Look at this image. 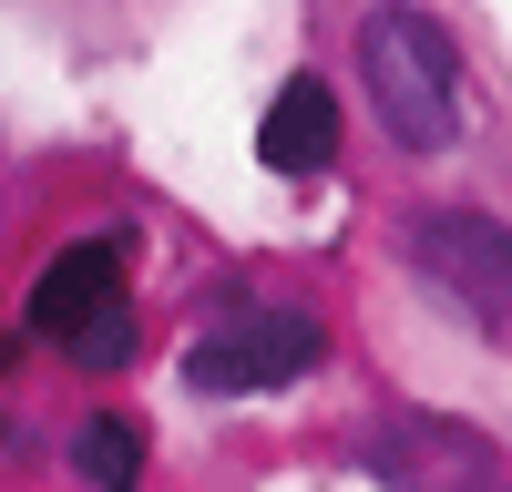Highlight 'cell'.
Segmentation results:
<instances>
[{"label":"cell","instance_id":"obj_1","mask_svg":"<svg viewBox=\"0 0 512 492\" xmlns=\"http://www.w3.org/2000/svg\"><path fill=\"white\" fill-rule=\"evenodd\" d=\"M359 82H369V103H379L400 154H441L461 134V52L431 11H400V0L369 11L359 21Z\"/></svg>","mask_w":512,"mask_h":492},{"label":"cell","instance_id":"obj_2","mask_svg":"<svg viewBox=\"0 0 512 492\" xmlns=\"http://www.w3.org/2000/svg\"><path fill=\"white\" fill-rule=\"evenodd\" d=\"M134 236H72L52 267L31 277V328L82 369H123L134 359Z\"/></svg>","mask_w":512,"mask_h":492},{"label":"cell","instance_id":"obj_3","mask_svg":"<svg viewBox=\"0 0 512 492\" xmlns=\"http://www.w3.org/2000/svg\"><path fill=\"white\" fill-rule=\"evenodd\" d=\"M400 246L492 349H512V226L502 216H482V205H420Z\"/></svg>","mask_w":512,"mask_h":492},{"label":"cell","instance_id":"obj_4","mask_svg":"<svg viewBox=\"0 0 512 492\" xmlns=\"http://www.w3.org/2000/svg\"><path fill=\"white\" fill-rule=\"evenodd\" d=\"M328 359V328L308 308H246V318H216L205 339L185 349V380L205 400H246V390H287Z\"/></svg>","mask_w":512,"mask_h":492},{"label":"cell","instance_id":"obj_5","mask_svg":"<svg viewBox=\"0 0 512 492\" xmlns=\"http://www.w3.org/2000/svg\"><path fill=\"white\" fill-rule=\"evenodd\" d=\"M256 164L267 175H328L338 164V82H318V72H287L277 82V103L256 113Z\"/></svg>","mask_w":512,"mask_h":492},{"label":"cell","instance_id":"obj_6","mask_svg":"<svg viewBox=\"0 0 512 492\" xmlns=\"http://www.w3.org/2000/svg\"><path fill=\"white\" fill-rule=\"evenodd\" d=\"M72 472L93 482V492H134V482H144V431L123 421V410H93L82 441H72Z\"/></svg>","mask_w":512,"mask_h":492},{"label":"cell","instance_id":"obj_7","mask_svg":"<svg viewBox=\"0 0 512 492\" xmlns=\"http://www.w3.org/2000/svg\"><path fill=\"white\" fill-rule=\"evenodd\" d=\"M431 492H502V482H492V472H472V482H431Z\"/></svg>","mask_w":512,"mask_h":492},{"label":"cell","instance_id":"obj_8","mask_svg":"<svg viewBox=\"0 0 512 492\" xmlns=\"http://www.w3.org/2000/svg\"><path fill=\"white\" fill-rule=\"evenodd\" d=\"M11 359H21V339H0V369H11Z\"/></svg>","mask_w":512,"mask_h":492}]
</instances>
